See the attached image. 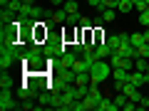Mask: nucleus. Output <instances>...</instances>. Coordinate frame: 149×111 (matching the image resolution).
Listing matches in <instances>:
<instances>
[{
  "instance_id": "nucleus-1",
  "label": "nucleus",
  "mask_w": 149,
  "mask_h": 111,
  "mask_svg": "<svg viewBox=\"0 0 149 111\" xmlns=\"http://www.w3.org/2000/svg\"><path fill=\"white\" fill-rule=\"evenodd\" d=\"M90 74H92V84H104V82L112 77V64H109V59H97V62L92 64Z\"/></svg>"
},
{
  "instance_id": "nucleus-2",
  "label": "nucleus",
  "mask_w": 149,
  "mask_h": 111,
  "mask_svg": "<svg viewBox=\"0 0 149 111\" xmlns=\"http://www.w3.org/2000/svg\"><path fill=\"white\" fill-rule=\"evenodd\" d=\"M77 59H80V54H77V52H72V49H65V52L60 54L57 59H50V67H52V69H67V67H72Z\"/></svg>"
},
{
  "instance_id": "nucleus-3",
  "label": "nucleus",
  "mask_w": 149,
  "mask_h": 111,
  "mask_svg": "<svg viewBox=\"0 0 149 111\" xmlns=\"http://www.w3.org/2000/svg\"><path fill=\"white\" fill-rule=\"evenodd\" d=\"M0 109H3V111L20 109V104H15V99H13V89H3V91H0Z\"/></svg>"
},
{
  "instance_id": "nucleus-4",
  "label": "nucleus",
  "mask_w": 149,
  "mask_h": 111,
  "mask_svg": "<svg viewBox=\"0 0 149 111\" xmlns=\"http://www.w3.org/2000/svg\"><path fill=\"white\" fill-rule=\"evenodd\" d=\"M129 77H132V72H129V69H124V67H112V79H114V82L127 84Z\"/></svg>"
},
{
  "instance_id": "nucleus-5",
  "label": "nucleus",
  "mask_w": 149,
  "mask_h": 111,
  "mask_svg": "<svg viewBox=\"0 0 149 111\" xmlns=\"http://www.w3.org/2000/svg\"><path fill=\"white\" fill-rule=\"evenodd\" d=\"M95 54H97V59H109V54H112V47L102 40V42H97V47H95Z\"/></svg>"
},
{
  "instance_id": "nucleus-6",
  "label": "nucleus",
  "mask_w": 149,
  "mask_h": 111,
  "mask_svg": "<svg viewBox=\"0 0 149 111\" xmlns=\"http://www.w3.org/2000/svg\"><path fill=\"white\" fill-rule=\"evenodd\" d=\"M15 62H17V57H13L10 52H0V69H3V72H8Z\"/></svg>"
},
{
  "instance_id": "nucleus-7",
  "label": "nucleus",
  "mask_w": 149,
  "mask_h": 111,
  "mask_svg": "<svg viewBox=\"0 0 149 111\" xmlns=\"http://www.w3.org/2000/svg\"><path fill=\"white\" fill-rule=\"evenodd\" d=\"M97 111H119V106L114 104V99L102 96V101H100V106H97Z\"/></svg>"
},
{
  "instance_id": "nucleus-8",
  "label": "nucleus",
  "mask_w": 149,
  "mask_h": 111,
  "mask_svg": "<svg viewBox=\"0 0 149 111\" xmlns=\"http://www.w3.org/2000/svg\"><path fill=\"white\" fill-rule=\"evenodd\" d=\"M74 84H77V86H90V84H92V74H90V72H77Z\"/></svg>"
},
{
  "instance_id": "nucleus-9",
  "label": "nucleus",
  "mask_w": 149,
  "mask_h": 111,
  "mask_svg": "<svg viewBox=\"0 0 149 111\" xmlns=\"http://www.w3.org/2000/svg\"><path fill=\"white\" fill-rule=\"evenodd\" d=\"M117 8H102V10H100V15L102 17H104V22H112V20H114V17H117Z\"/></svg>"
},
{
  "instance_id": "nucleus-10",
  "label": "nucleus",
  "mask_w": 149,
  "mask_h": 111,
  "mask_svg": "<svg viewBox=\"0 0 149 111\" xmlns=\"http://www.w3.org/2000/svg\"><path fill=\"white\" fill-rule=\"evenodd\" d=\"M147 67H149L147 57H134V69H137V72H147Z\"/></svg>"
},
{
  "instance_id": "nucleus-11",
  "label": "nucleus",
  "mask_w": 149,
  "mask_h": 111,
  "mask_svg": "<svg viewBox=\"0 0 149 111\" xmlns=\"http://www.w3.org/2000/svg\"><path fill=\"white\" fill-rule=\"evenodd\" d=\"M104 42L109 45V47H112V52H114V49H117L119 45H122V35H109V37L104 40Z\"/></svg>"
},
{
  "instance_id": "nucleus-12",
  "label": "nucleus",
  "mask_w": 149,
  "mask_h": 111,
  "mask_svg": "<svg viewBox=\"0 0 149 111\" xmlns=\"http://www.w3.org/2000/svg\"><path fill=\"white\" fill-rule=\"evenodd\" d=\"M0 89H13V77L10 74H0Z\"/></svg>"
},
{
  "instance_id": "nucleus-13",
  "label": "nucleus",
  "mask_w": 149,
  "mask_h": 111,
  "mask_svg": "<svg viewBox=\"0 0 149 111\" xmlns=\"http://www.w3.org/2000/svg\"><path fill=\"white\" fill-rule=\"evenodd\" d=\"M52 22H57V25L67 22V10H55L52 12Z\"/></svg>"
},
{
  "instance_id": "nucleus-14",
  "label": "nucleus",
  "mask_w": 149,
  "mask_h": 111,
  "mask_svg": "<svg viewBox=\"0 0 149 111\" xmlns=\"http://www.w3.org/2000/svg\"><path fill=\"white\" fill-rule=\"evenodd\" d=\"M117 10H119V12H124V15H127L129 10H134V3H132V0H119V5H117Z\"/></svg>"
},
{
  "instance_id": "nucleus-15",
  "label": "nucleus",
  "mask_w": 149,
  "mask_h": 111,
  "mask_svg": "<svg viewBox=\"0 0 149 111\" xmlns=\"http://www.w3.org/2000/svg\"><path fill=\"white\" fill-rule=\"evenodd\" d=\"M13 10H8V8H3V10H0V22H3V25H10L13 22V15H10Z\"/></svg>"
},
{
  "instance_id": "nucleus-16",
  "label": "nucleus",
  "mask_w": 149,
  "mask_h": 111,
  "mask_svg": "<svg viewBox=\"0 0 149 111\" xmlns=\"http://www.w3.org/2000/svg\"><path fill=\"white\" fill-rule=\"evenodd\" d=\"M129 42H132L134 47H139V45H144V35L142 32H132V35H129Z\"/></svg>"
},
{
  "instance_id": "nucleus-17",
  "label": "nucleus",
  "mask_w": 149,
  "mask_h": 111,
  "mask_svg": "<svg viewBox=\"0 0 149 111\" xmlns=\"http://www.w3.org/2000/svg\"><path fill=\"white\" fill-rule=\"evenodd\" d=\"M65 10L67 12H80V3L77 0H65Z\"/></svg>"
},
{
  "instance_id": "nucleus-18",
  "label": "nucleus",
  "mask_w": 149,
  "mask_h": 111,
  "mask_svg": "<svg viewBox=\"0 0 149 111\" xmlns=\"http://www.w3.org/2000/svg\"><path fill=\"white\" fill-rule=\"evenodd\" d=\"M80 20H82L80 12H67V22L65 25H80Z\"/></svg>"
},
{
  "instance_id": "nucleus-19",
  "label": "nucleus",
  "mask_w": 149,
  "mask_h": 111,
  "mask_svg": "<svg viewBox=\"0 0 149 111\" xmlns=\"http://www.w3.org/2000/svg\"><path fill=\"white\" fill-rule=\"evenodd\" d=\"M72 69H74V72H90V67H87V64H85V59H77V62H74L72 64Z\"/></svg>"
},
{
  "instance_id": "nucleus-20",
  "label": "nucleus",
  "mask_w": 149,
  "mask_h": 111,
  "mask_svg": "<svg viewBox=\"0 0 149 111\" xmlns=\"http://www.w3.org/2000/svg\"><path fill=\"white\" fill-rule=\"evenodd\" d=\"M127 101H129V99H127V94H124V91H119V94L114 96V104H117L119 109H124V104H127Z\"/></svg>"
},
{
  "instance_id": "nucleus-21",
  "label": "nucleus",
  "mask_w": 149,
  "mask_h": 111,
  "mask_svg": "<svg viewBox=\"0 0 149 111\" xmlns=\"http://www.w3.org/2000/svg\"><path fill=\"white\" fill-rule=\"evenodd\" d=\"M20 8H22V0H10L8 10H13V12H20Z\"/></svg>"
},
{
  "instance_id": "nucleus-22",
  "label": "nucleus",
  "mask_w": 149,
  "mask_h": 111,
  "mask_svg": "<svg viewBox=\"0 0 149 111\" xmlns=\"http://www.w3.org/2000/svg\"><path fill=\"white\" fill-rule=\"evenodd\" d=\"M92 27H95V25H92L90 17H82V20H80V30H92Z\"/></svg>"
},
{
  "instance_id": "nucleus-23",
  "label": "nucleus",
  "mask_w": 149,
  "mask_h": 111,
  "mask_svg": "<svg viewBox=\"0 0 149 111\" xmlns=\"http://www.w3.org/2000/svg\"><path fill=\"white\" fill-rule=\"evenodd\" d=\"M117 5H119L117 0H102V3H100V8H97V10H102V8H117Z\"/></svg>"
},
{
  "instance_id": "nucleus-24",
  "label": "nucleus",
  "mask_w": 149,
  "mask_h": 111,
  "mask_svg": "<svg viewBox=\"0 0 149 111\" xmlns=\"http://www.w3.org/2000/svg\"><path fill=\"white\" fill-rule=\"evenodd\" d=\"M92 25H95V30H100V27H104V17H95V20H92Z\"/></svg>"
},
{
  "instance_id": "nucleus-25",
  "label": "nucleus",
  "mask_w": 149,
  "mask_h": 111,
  "mask_svg": "<svg viewBox=\"0 0 149 111\" xmlns=\"http://www.w3.org/2000/svg\"><path fill=\"white\" fill-rule=\"evenodd\" d=\"M100 3L102 0H87V5H92V8H100Z\"/></svg>"
},
{
  "instance_id": "nucleus-26",
  "label": "nucleus",
  "mask_w": 149,
  "mask_h": 111,
  "mask_svg": "<svg viewBox=\"0 0 149 111\" xmlns=\"http://www.w3.org/2000/svg\"><path fill=\"white\" fill-rule=\"evenodd\" d=\"M142 35H144V42H149V27H144V32H142Z\"/></svg>"
},
{
  "instance_id": "nucleus-27",
  "label": "nucleus",
  "mask_w": 149,
  "mask_h": 111,
  "mask_svg": "<svg viewBox=\"0 0 149 111\" xmlns=\"http://www.w3.org/2000/svg\"><path fill=\"white\" fill-rule=\"evenodd\" d=\"M65 0H50V5H62Z\"/></svg>"
},
{
  "instance_id": "nucleus-28",
  "label": "nucleus",
  "mask_w": 149,
  "mask_h": 111,
  "mask_svg": "<svg viewBox=\"0 0 149 111\" xmlns=\"http://www.w3.org/2000/svg\"><path fill=\"white\" fill-rule=\"evenodd\" d=\"M0 5H3V8H8V5H10V0H0Z\"/></svg>"
},
{
  "instance_id": "nucleus-29",
  "label": "nucleus",
  "mask_w": 149,
  "mask_h": 111,
  "mask_svg": "<svg viewBox=\"0 0 149 111\" xmlns=\"http://www.w3.org/2000/svg\"><path fill=\"white\" fill-rule=\"evenodd\" d=\"M22 3H25V5H35V0H22Z\"/></svg>"
},
{
  "instance_id": "nucleus-30",
  "label": "nucleus",
  "mask_w": 149,
  "mask_h": 111,
  "mask_svg": "<svg viewBox=\"0 0 149 111\" xmlns=\"http://www.w3.org/2000/svg\"><path fill=\"white\" fill-rule=\"evenodd\" d=\"M144 3H147V5H149V0H144Z\"/></svg>"
},
{
  "instance_id": "nucleus-31",
  "label": "nucleus",
  "mask_w": 149,
  "mask_h": 111,
  "mask_svg": "<svg viewBox=\"0 0 149 111\" xmlns=\"http://www.w3.org/2000/svg\"><path fill=\"white\" fill-rule=\"evenodd\" d=\"M147 74H149V67H147Z\"/></svg>"
}]
</instances>
